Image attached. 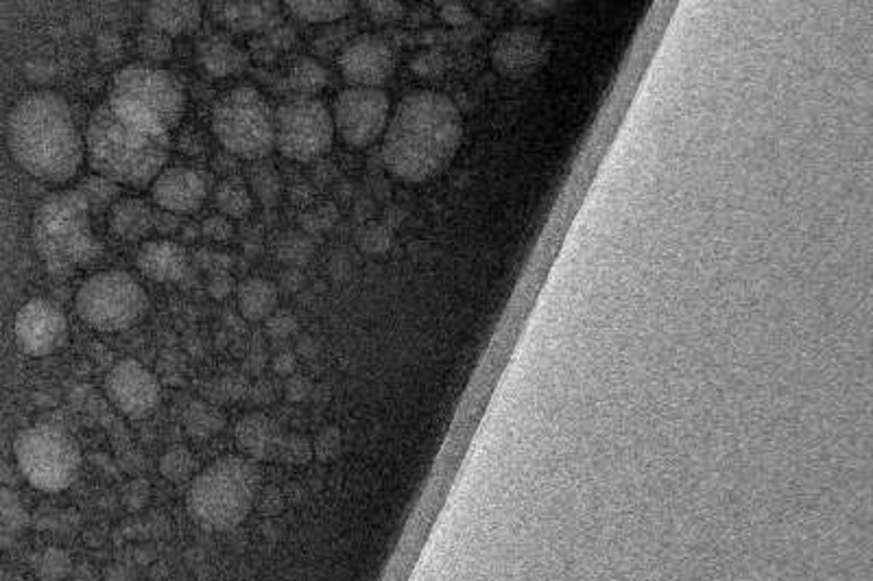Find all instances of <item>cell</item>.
I'll return each mask as SVG.
<instances>
[{
    "mask_svg": "<svg viewBox=\"0 0 873 581\" xmlns=\"http://www.w3.org/2000/svg\"><path fill=\"white\" fill-rule=\"evenodd\" d=\"M136 265L154 283H180L189 274V254L180 243L158 239L138 250Z\"/></svg>",
    "mask_w": 873,
    "mask_h": 581,
    "instance_id": "cell-18",
    "label": "cell"
},
{
    "mask_svg": "<svg viewBox=\"0 0 873 581\" xmlns=\"http://www.w3.org/2000/svg\"><path fill=\"white\" fill-rule=\"evenodd\" d=\"M359 243H361L363 252H367V254H385L389 250V246H392V235H389V230L385 226L370 224V226L363 228V232L359 237Z\"/></svg>",
    "mask_w": 873,
    "mask_h": 581,
    "instance_id": "cell-40",
    "label": "cell"
},
{
    "mask_svg": "<svg viewBox=\"0 0 873 581\" xmlns=\"http://www.w3.org/2000/svg\"><path fill=\"white\" fill-rule=\"evenodd\" d=\"M182 221L178 215L167 213V210H154V230L160 235H175L180 232Z\"/></svg>",
    "mask_w": 873,
    "mask_h": 581,
    "instance_id": "cell-48",
    "label": "cell"
},
{
    "mask_svg": "<svg viewBox=\"0 0 873 581\" xmlns=\"http://www.w3.org/2000/svg\"><path fill=\"white\" fill-rule=\"evenodd\" d=\"M105 101L129 123L169 136L186 112V90L180 79L147 61L121 68L112 79Z\"/></svg>",
    "mask_w": 873,
    "mask_h": 581,
    "instance_id": "cell-5",
    "label": "cell"
},
{
    "mask_svg": "<svg viewBox=\"0 0 873 581\" xmlns=\"http://www.w3.org/2000/svg\"><path fill=\"white\" fill-rule=\"evenodd\" d=\"M180 149H182L184 153H189V156H200V153H204L206 143H204V138H202L197 132L189 129V132H184V134L180 136Z\"/></svg>",
    "mask_w": 873,
    "mask_h": 581,
    "instance_id": "cell-52",
    "label": "cell"
},
{
    "mask_svg": "<svg viewBox=\"0 0 873 581\" xmlns=\"http://www.w3.org/2000/svg\"><path fill=\"white\" fill-rule=\"evenodd\" d=\"M0 581H24L22 578H18V576H2Z\"/></svg>",
    "mask_w": 873,
    "mask_h": 581,
    "instance_id": "cell-59",
    "label": "cell"
},
{
    "mask_svg": "<svg viewBox=\"0 0 873 581\" xmlns=\"http://www.w3.org/2000/svg\"><path fill=\"white\" fill-rule=\"evenodd\" d=\"M0 525L7 529H20L26 525V512L9 488L0 486Z\"/></svg>",
    "mask_w": 873,
    "mask_h": 581,
    "instance_id": "cell-36",
    "label": "cell"
},
{
    "mask_svg": "<svg viewBox=\"0 0 873 581\" xmlns=\"http://www.w3.org/2000/svg\"><path fill=\"white\" fill-rule=\"evenodd\" d=\"M107 224L114 237L123 241H138L154 230V210L145 200L123 197L110 208Z\"/></svg>",
    "mask_w": 873,
    "mask_h": 581,
    "instance_id": "cell-22",
    "label": "cell"
},
{
    "mask_svg": "<svg viewBox=\"0 0 873 581\" xmlns=\"http://www.w3.org/2000/svg\"><path fill=\"white\" fill-rule=\"evenodd\" d=\"M315 254V243L304 232H286L277 243V259L286 267L302 270Z\"/></svg>",
    "mask_w": 873,
    "mask_h": 581,
    "instance_id": "cell-31",
    "label": "cell"
},
{
    "mask_svg": "<svg viewBox=\"0 0 873 581\" xmlns=\"http://www.w3.org/2000/svg\"><path fill=\"white\" fill-rule=\"evenodd\" d=\"M13 160L33 178L64 184L79 173L86 145L68 101L50 90L22 96L7 118Z\"/></svg>",
    "mask_w": 873,
    "mask_h": 581,
    "instance_id": "cell-2",
    "label": "cell"
},
{
    "mask_svg": "<svg viewBox=\"0 0 873 581\" xmlns=\"http://www.w3.org/2000/svg\"><path fill=\"white\" fill-rule=\"evenodd\" d=\"M123 50H125V44H123L121 35H116V33H112V31H105V33H101V35L97 37V53H99V57H101L105 64L118 61V59L123 57Z\"/></svg>",
    "mask_w": 873,
    "mask_h": 581,
    "instance_id": "cell-42",
    "label": "cell"
},
{
    "mask_svg": "<svg viewBox=\"0 0 873 581\" xmlns=\"http://www.w3.org/2000/svg\"><path fill=\"white\" fill-rule=\"evenodd\" d=\"M313 442L306 435L291 433L282 437L280 451H277V462L288 464V466H306L313 459Z\"/></svg>",
    "mask_w": 873,
    "mask_h": 581,
    "instance_id": "cell-34",
    "label": "cell"
},
{
    "mask_svg": "<svg viewBox=\"0 0 873 581\" xmlns=\"http://www.w3.org/2000/svg\"><path fill=\"white\" fill-rule=\"evenodd\" d=\"M335 167H332V162H319L317 167H315V171H313V178H315V182L317 184H330L332 182V178H335Z\"/></svg>",
    "mask_w": 873,
    "mask_h": 581,
    "instance_id": "cell-56",
    "label": "cell"
},
{
    "mask_svg": "<svg viewBox=\"0 0 873 581\" xmlns=\"http://www.w3.org/2000/svg\"><path fill=\"white\" fill-rule=\"evenodd\" d=\"M339 219V213L332 204H326L313 213H304L302 215V232L304 235H319L326 232L335 226V221Z\"/></svg>",
    "mask_w": 873,
    "mask_h": 581,
    "instance_id": "cell-38",
    "label": "cell"
},
{
    "mask_svg": "<svg viewBox=\"0 0 873 581\" xmlns=\"http://www.w3.org/2000/svg\"><path fill=\"white\" fill-rule=\"evenodd\" d=\"M339 68L352 88H381L396 70V53L378 35H359L343 46Z\"/></svg>",
    "mask_w": 873,
    "mask_h": 581,
    "instance_id": "cell-15",
    "label": "cell"
},
{
    "mask_svg": "<svg viewBox=\"0 0 873 581\" xmlns=\"http://www.w3.org/2000/svg\"><path fill=\"white\" fill-rule=\"evenodd\" d=\"M253 508H256V512H258L260 516L277 519V516L284 512V508H286V494H284L280 488H275V486L260 488Z\"/></svg>",
    "mask_w": 873,
    "mask_h": 581,
    "instance_id": "cell-39",
    "label": "cell"
},
{
    "mask_svg": "<svg viewBox=\"0 0 873 581\" xmlns=\"http://www.w3.org/2000/svg\"><path fill=\"white\" fill-rule=\"evenodd\" d=\"M77 191L86 200L90 213H99V210L112 208L118 202V197H121V186L110 182V180H105V178H101V175L83 178Z\"/></svg>",
    "mask_w": 873,
    "mask_h": 581,
    "instance_id": "cell-29",
    "label": "cell"
},
{
    "mask_svg": "<svg viewBox=\"0 0 873 581\" xmlns=\"http://www.w3.org/2000/svg\"><path fill=\"white\" fill-rule=\"evenodd\" d=\"M277 287L267 278H247L236 287L238 310L247 321H267L277 310Z\"/></svg>",
    "mask_w": 873,
    "mask_h": 581,
    "instance_id": "cell-23",
    "label": "cell"
},
{
    "mask_svg": "<svg viewBox=\"0 0 873 581\" xmlns=\"http://www.w3.org/2000/svg\"><path fill=\"white\" fill-rule=\"evenodd\" d=\"M234 289H236L234 278H231L227 272H217V274L211 278V283H208V293H211L215 299L227 297Z\"/></svg>",
    "mask_w": 873,
    "mask_h": 581,
    "instance_id": "cell-51",
    "label": "cell"
},
{
    "mask_svg": "<svg viewBox=\"0 0 873 581\" xmlns=\"http://www.w3.org/2000/svg\"><path fill=\"white\" fill-rule=\"evenodd\" d=\"M200 228H202V237H206L211 241H217V243L231 239V235H234L231 221L227 217H223V215H213V217L204 219V224Z\"/></svg>",
    "mask_w": 873,
    "mask_h": 581,
    "instance_id": "cell-43",
    "label": "cell"
},
{
    "mask_svg": "<svg viewBox=\"0 0 873 581\" xmlns=\"http://www.w3.org/2000/svg\"><path fill=\"white\" fill-rule=\"evenodd\" d=\"M260 492V470L247 457L227 455L195 475L189 512L206 529L227 532L245 523Z\"/></svg>",
    "mask_w": 873,
    "mask_h": 581,
    "instance_id": "cell-6",
    "label": "cell"
},
{
    "mask_svg": "<svg viewBox=\"0 0 873 581\" xmlns=\"http://www.w3.org/2000/svg\"><path fill=\"white\" fill-rule=\"evenodd\" d=\"M313 391H315L313 380H308L302 374H293L284 383V396L291 402H304V400H308L313 396Z\"/></svg>",
    "mask_w": 873,
    "mask_h": 581,
    "instance_id": "cell-44",
    "label": "cell"
},
{
    "mask_svg": "<svg viewBox=\"0 0 873 581\" xmlns=\"http://www.w3.org/2000/svg\"><path fill=\"white\" fill-rule=\"evenodd\" d=\"M105 396L121 413L140 420L158 409L162 389L156 374L140 361L123 358L105 376Z\"/></svg>",
    "mask_w": 873,
    "mask_h": 581,
    "instance_id": "cell-12",
    "label": "cell"
},
{
    "mask_svg": "<svg viewBox=\"0 0 873 581\" xmlns=\"http://www.w3.org/2000/svg\"><path fill=\"white\" fill-rule=\"evenodd\" d=\"M72 573V560L64 549H46L37 562V578L42 581H64Z\"/></svg>",
    "mask_w": 873,
    "mask_h": 581,
    "instance_id": "cell-33",
    "label": "cell"
},
{
    "mask_svg": "<svg viewBox=\"0 0 873 581\" xmlns=\"http://www.w3.org/2000/svg\"><path fill=\"white\" fill-rule=\"evenodd\" d=\"M13 332L24 354L50 356L68 341V319L59 306L37 297L18 310Z\"/></svg>",
    "mask_w": 873,
    "mask_h": 581,
    "instance_id": "cell-13",
    "label": "cell"
},
{
    "mask_svg": "<svg viewBox=\"0 0 873 581\" xmlns=\"http://www.w3.org/2000/svg\"><path fill=\"white\" fill-rule=\"evenodd\" d=\"M284 86L295 92V96H313L328 86V70L315 57H299L288 75Z\"/></svg>",
    "mask_w": 873,
    "mask_h": 581,
    "instance_id": "cell-25",
    "label": "cell"
},
{
    "mask_svg": "<svg viewBox=\"0 0 873 581\" xmlns=\"http://www.w3.org/2000/svg\"><path fill=\"white\" fill-rule=\"evenodd\" d=\"M551 55L546 35L529 24L502 31L491 46L494 68L507 79H524L537 72Z\"/></svg>",
    "mask_w": 873,
    "mask_h": 581,
    "instance_id": "cell-14",
    "label": "cell"
},
{
    "mask_svg": "<svg viewBox=\"0 0 873 581\" xmlns=\"http://www.w3.org/2000/svg\"><path fill=\"white\" fill-rule=\"evenodd\" d=\"M273 372L277 374V376H284V378H288V376H293L295 374V369H297V354H295V350H282V352H277L275 356H273Z\"/></svg>",
    "mask_w": 873,
    "mask_h": 581,
    "instance_id": "cell-49",
    "label": "cell"
},
{
    "mask_svg": "<svg viewBox=\"0 0 873 581\" xmlns=\"http://www.w3.org/2000/svg\"><path fill=\"white\" fill-rule=\"evenodd\" d=\"M363 7H365V11L370 13V18L372 20H376V22H381V24H387V22H396V20H400L403 15H405V4L403 2H396V0H367V2H363Z\"/></svg>",
    "mask_w": 873,
    "mask_h": 581,
    "instance_id": "cell-41",
    "label": "cell"
},
{
    "mask_svg": "<svg viewBox=\"0 0 873 581\" xmlns=\"http://www.w3.org/2000/svg\"><path fill=\"white\" fill-rule=\"evenodd\" d=\"M249 191L253 197H258L260 204L264 206H275L282 197V178L275 167L267 162H256L249 169Z\"/></svg>",
    "mask_w": 873,
    "mask_h": 581,
    "instance_id": "cell-28",
    "label": "cell"
},
{
    "mask_svg": "<svg viewBox=\"0 0 873 581\" xmlns=\"http://www.w3.org/2000/svg\"><path fill=\"white\" fill-rule=\"evenodd\" d=\"M211 193V175L191 167H169L151 184V200L173 215L197 213Z\"/></svg>",
    "mask_w": 873,
    "mask_h": 581,
    "instance_id": "cell-16",
    "label": "cell"
},
{
    "mask_svg": "<svg viewBox=\"0 0 873 581\" xmlns=\"http://www.w3.org/2000/svg\"><path fill=\"white\" fill-rule=\"evenodd\" d=\"M275 149L293 162L324 158L335 140L330 110L315 96H293L275 112Z\"/></svg>",
    "mask_w": 873,
    "mask_h": 581,
    "instance_id": "cell-10",
    "label": "cell"
},
{
    "mask_svg": "<svg viewBox=\"0 0 873 581\" xmlns=\"http://www.w3.org/2000/svg\"><path fill=\"white\" fill-rule=\"evenodd\" d=\"M282 437L284 433L277 422L260 411L242 415L236 424V444L240 453L251 462L277 459Z\"/></svg>",
    "mask_w": 873,
    "mask_h": 581,
    "instance_id": "cell-17",
    "label": "cell"
},
{
    "mask_svg": "<svg viewBox=\"0 0 873 581\" xmlns=\"http://www.w3.org/2000/svg\"><path fill=\"white\" fill-rule=\"evenodd\" d=\"M218 22L231 31H273L280 26L277 2H213Z\"/></svg>",
    "mask_w": 873,
    "mask_h": 581,
    "instance_id": "cell-21",
    "label": "cell"
},
{
    "mask_svg": "<svg viewBox=\"0 0 873 581\" xmlns=\"http://www.w3.org/2000/svg\"><path fill=\"white\" fill-rule=\"evenodd\" d=\"M79 317L103 332L127 330L149 312V295L127 272L105 270L88 281L75 295Z\"/></svg>",
    "mask_w": 873,
    "mask_h": 581,
    "instance_id": "cell-9",
    "label": "cell"
},
{
    "mask_svg": "<svg viewBox=\"0 0 873 581\" xmlns=\"http://www.w3.org/2000/svg\"><path fill=\"white\" fill-rule=\"evenodd\" d=\"M343 451V435L337 426H326L317 433V437L313 440V455L321 462V464H330L335 462Z\"/></svg>",
    "mask_w": 873,
    "mask_h": 581,
    "instance_id": "cell-35",
    "label": "cell"
},
{
    "mask_svg": "<svg viewBox=\"0 0 873 581\" xmlns=\"http://www.w3.org/2000/svg\"><path fill=\"white\" fill-rule=\"evenodd\" d=\"M138 53L147 64L167 61L173 55V39L156 29H145L138 33Z\"/></svg>",
    "mask_w": 873,
    "mask_h": 581,
    "instance_id": "cell-32",
    "label": "cell"
},
{
    "mask_svg": "<svg viewBox=\"0 0 873 581\" xmlns=\"http://www.w3.org/2000/svg\"><path fill=\"white\" fill-rule=\"evenodd\" d=\"M197 472V459L186 446H171L162 457H160V475L171 481V483H184L189 479H195Z\"/></svg>",
    "mask_w": 873,
    "mask_h": 581,
    "instance_id": "cell-30",
    "label": "cell"
},
{
    "mask_svg": "<svg viewBox=\"0 0 873 581\" xmlns=\"http://www.w3.org/2000/svg\"><path fill=\"white\" fill-rule=\"evenodd\" d=\"M13 453L22 477L39 492L68 490L81 470V448L77 440L61 426L35 424L24 429L15 442Z\"/></svg>",
    "mask_w": 873,
    "mask_h": 581,
    "instance_id": "cell-8",
    "label": "cell"
},
{
    "mask_svg": "<svg viewBox=\"0 0 873 581\" xmlns=\"http://www.w3.org/2000/svg\"><path fill=\"white\" fill-rule=\"evenodd\" d=\"M284 4L295 20L313 24H330L354 11V2L350 0H288Z\"/></svg>",
    "mask_w": 873,
    "mask_h": 581,
    "instance_id": "cell-24",
    "label": "cell"
},
{
    "mask_svg": "<svg viewBox=\"0 0 873 581\" xmlns=\"http://www.w3.org/2000/svg\"><path fill=\"white\" fill-rule=\"evenodd\" d=\"M264 42H267V46H269L273 53H275V50H284V48H288V46L295 42V31H293L291 26H286V24H280V26H275L273 31L267 33Z\"/></svg>",
    "mask_w": 873,
    "mask_h": 581,
    "instance_id": "cell-47",
    "label": "cell"
},
{
    "mask_svg": "<svg viewBox=\"0 0 873 581\" xmlns=\"http://www.w3.org/2000/svg\"><path fill=\"white\" fill-rule=\"evenodd\" d=\"M180 230H182V237H184L186 241H195L197 237H202V228L195 226V224H184Z\"/></svg>",
    "mask_w": 873,
    "mask_h": 581,
    "instance_id": "cell-58",
    "label": "cell"
},
{
    "mask_svg": "<svg viewBox=\"0 0 873 581\" xmlns=\"http://www.w3.org/2000/svg\"><path fill=\"white\" fill-rule=\"evenodd\" d=\"M184 426L191 437L208 440V437L217 435L218 431L225 426V415L217 405L197 400L186 409Z\"/></svg>",
    "mask_w": 873,
    "mask_h": 581,
    "instance_id": "cell-27",
    "label": "cell"
},
{
    "mask_svg": "<svg viewBox=\"0 0 873 581\" xmlns=\"http://www.w3.org/2000/svg\"><path fill=\"white\" fill-rule=\"evenodd\" d=\"M383 140L387 171L409 184L439 175L463 140V116L456 103L433 90L407 94L392 114Z\"/></svg>",
    "mask_w": 873,
    "mask_h": 581,
    "instance_id": "cell-1",
    "label": "cell"
},
{
    "mask_svg": "<svg viewBox=\"0 0 873 581\" xmlns=\"http://www.w3.org/2000/svg\"><path fill=\"white\" fill-rule=\"evenodd\" d=\"M330 114L339 138L352 149H365L385 134L392 101L381 88H348L337 94Z\"/></svg>",
    "mask_w": 873,
    "mask_h": 581,
    "instance_id": "cell-11",
    "label": "cell"
},
{
    "mask_svg": "<svg viewBox=\"0 0 873 581\" xmlns=\"http://www.w3.org/2000/svg\"><path fill=\"white\" fill-rule=\"evenodd\" d=\"M304 285H306L304 272L297 270V267H286V270L280 274V281H277L275 287H280V289L286 290V293H297Z\"/></svg>",
    "mask_w": 873,
    "mask_h": 581,
    "instance_id": "cell-50",
    "label": "cell"
},
{
    "mask_svg": "<svg viewBox=\"0 0 873 581\" xmlns=\"http://www.w3.org/2000/svg\"><path fill=\"white\" fill-rule=\"evenodd\" d=\"M213 132L223 151L260 162L275 149V121L269 101L251 86L227 90L213 105Z\"/></svg>",
    "mask_w": 873,
    "mask_h": 581,
    "instance_id": "cell-7",
    "label": "cell"
},
{
    "mask_svg": "<svg viewBox=\"0 0 873 581\" xmlns=\"http://www.w3.org/2000/svg\"><path fill=\"white\" fill-rule=\"evenodd\" d=\"M439 13H441L443 22H447V24H454V26L467 24V22L472 20V13H469V9H467L465 4H461V2H441V7H439Z\"/></svg>",
    "mask_w": 873,
    "mask_h": 581,
    "instance_id": "cell-46",
    "label": "cell"
},
{
    "mask_svg": "<svg viewBox=\"0 0 873 581\" xmlns=\"http://www.w3.org/2000/svg\"><path fill=\"white\" fill-rule=\"evenodd\" d=\"M264 330L271 339L275 341H286L291 337L297 334L299 323L297 317L291 310H275L267 321H264Z\"/></svg>",
    "mask_w": 873,
    "mask_h": 581,
    "instance_id": "cell-37",
    "label": "cell"
},
{
    "mask_svg": "<svg viewBox=\"0 0 873 581\" xmlns=\"http://www.w3.org/2000/svg\"><path fill=\"white\" fill-rule=\"evenodd\" d=\"M295 354H299L302 358H315L319 354V343L313 337H302L295 348Z\"/></svg>",
    "mask_w": 873,
    "mask_h": 581,
    "instance_id": "cell-55",
    "label": "cell"
},
{
    "mask_svg": "<svg viewBox=\"0 0 873 581\" xmlns=\"http://www.w3.org/2000/svg\"><path fill=\"white\" fill-rule=\"evenodd\" d=\"M197 61L211 77H231L247 68L249 55L231 37L223 33H208L197 42Z\"/></svg>",
    "mask_w": 873,
    "mask_h": 581,
    "instance_id": "cell-20",
    "label": "cell"
},
{
    "mask_svg": "<svg viewBox=\"0 0 873 581\" xmlns=\"http://www.w3.org/2000/svg\"><path fill=\"white\" fill-rule=\"evenodd\" d=\"M345 37H348L345 29H332V26H330L326 33L317 35V39H315V50H317L319 55H330L332 50L345 46Z\"/></svg>",
    "mask_w": 873,
    "mask_h": 581,
    "instance_id": "cell-45",
    "label": "cell"
},
{
    "mask_svg": "<svg viewBox=\"0 0 873 581\" xmlns=\"http://www.w3.org/2000/svg\"><path fill=\"white\" fill-rule=\"evenodd\" d=\"M90 215L77 189L50 193L39 202L31 224V237L50 274L68 276L103 254V246L92 232Z\"/></svg>",
    "mask_w": 873,
    "mask_h": 581,
    "instance_id": "cell-4",
    "label": "cell"
},
{
    "mask_svg": "<svg viewBox=\"0 0 873 581\" xmlns=\"http://www.w3.org/2000/svg\"><path fill=\"white\" fill-rule=\"evenodd\" d=\"M215 204L223 217L242 219L253 210V195L238 175L225 178L215 191Z\"/></svg>",
    "mask_w": 873,
    "mask_h": 581,
    "instance_id": "cell-26",
    "label": "cell"
},
{
    "mask_svg": "<svg viewBox=\"0 0 873 581\" xmlns=\"http://www.w3.org/2000/svg\"><path fill=\"white\" fill-rule=\"evenodd\" d=\"M86 156L97 175L134 189L149 186L169 162L171 136L129 123L103 101L88 121Z\"/></svg>",
    "mask_w": 873,
    "mask_h": 581,
    "instance_id": "cell-3",
    "label": "cell"
},
{
    "mask_svg": "<svg viewBox=\"0 0 873 581\" xmlns=\"http://www.w3.org/2000/svg\"><path fill=\"white\" fill-rule=\"evenodd\" d=\"M310 195H313V191H310L308 184H297V186H293V191H291V197H293L295 204H308V202H310Z\"/></svg>",
    "mask_w": 873,
    "mask_h": 581,
    "instance_id": "cell-57",
    "label": "cell"
},
{
    "mask_svg": "<svg viewBox=\"0 0 873 581\" xmlns=\"http://www.w3.org/2000/svg\"><path fill=\"white\" fill-rule=\"evenodd\" d=\"M145 18L149 29H156L169 37L186 35L200 29L204 7L195 0H156L147 4Z\"/></svg>",
    "mask_w": 873,
    "mask_h": 581,
    "instance_id": "cell-19",
    "label": "cell"
},
{
    "mask_svg": "<svg viewBox=\"0 0 873 581\" xmlns=\"http://www.w3.org/2000/svg\"><path fill=\"white\" fill-rule=\"evenodd\" d=\"M215 169H217L220 175H225V178H234L236 171H238V158H234L231 153L223 151V153H218L217 158H215Z\"/></svg>",
    "mask_w": 873,
    "mask_h": 581,
    "instance_id": "cell-53",
    "label": "cell"
},
{
    "mask_svg": "<svg viewBox=\"0 0 873 581\" xmlns=\"http://www.w3.org/2000/svg\"><path fill=\"white\" fill-rule=\"evenodd\" d=\"M439 55L435 53H422V55H418V59L413 61V68L422 75V77H431V75H435L436 72V59Z\"/></svg>",
    "mask_w": 873,
    "mask_h": 581,
    "instance_id": "cell-54",
    "label": "cell"
}]
</instances>
